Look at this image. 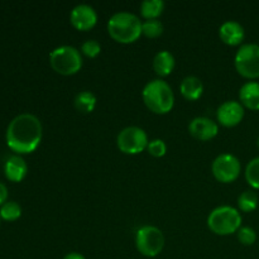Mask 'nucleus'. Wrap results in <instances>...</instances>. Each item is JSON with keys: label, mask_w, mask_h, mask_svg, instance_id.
I'll use <instances>...</instances> for the list:
<instances>
[{"label": "nucleus", "mask_w": 259, "mask_h": 259, "mask_svg": "<svg viewBox=\"0 0 259 259\" xmlns=\"http://www.w3.org/2000/svg\"><path fill=\"white\" fill-rule=\"evenodd\" d=\"M189 132L196 139L209 141L217 136L218 132H219V125L217 124V121L207 118V116H197L190 121Z\"/></svg>", "instance_id": "nucleus-12"}, {"label": "nucleus", "mask_w": 259, "mask_h": 259, "mask_svg": "<svg viewBox=\"0 0 259 259\" xmlns=\"http://www.w3.org/2000/svg\"><path fill=\"white\" fill-rule=\"evenodd\" d=\"M7 199H8V189L3 182H0V206L7 202Z\"/></svg>", "instance_id": "nucleus-27"}, {"label": "nucleus", "mask_w": 259, "mask_h": 259, "mask_svg": "<svg viewBox=\"0 0 259 259\" xmlns=\"http://www.w3.org/2000/svg\"><path fill=\"white\" fill-rule=\"evenodd\" d=\"M149 153L154 157H163L167 152V146L164 143V141L162 139H153L148 143V147H147Z\"/></svg>", "instance_id": "nucleus-26"}, {"label": "nucleus", "mask_w": 259, "mask_h": 259, "mask_svg": "<svg viewBox=\"0 0 259 259\" xmlns=\"http://www.w3.org/2000/svg\"><path fill=\"white\" fill-rule=\"evenodd\" d=\"M163 0H144L141 4V14L146 19H157L163 13Z\"/></svg>", "instance_id": "nucleus-19"}, {"label": "nucleus", "mask_w": 259, "mask_h": 259, "mask_svg": "<svg viewBox=\"0 0 259 259\" xmlns=\"http://www.w3.org/2000/svg\"><path fill=\"white\" fill-rule=\"evenodd\" d=\"M175 57L168 51H159L153 58V68L157 75L167 76L174 71Z\"/></svg>", "instance_id": "nucleus-17"}, {"label": "nucleus", "mask_w": 259, "mask_h": 259, "mask_svg": "<svg viewBox=\"0 0 259 259\" xmlns=\"http://www.w3.org/2000/svg\"><path fill=\"white\" fill-rule=\"evenodd\" d=\"M42 123L35 115L23 113L12 119L7 128V144L19 154L35 151L42 141Z\"/></svg>", "instance_id": "nucleus-1"}, {"label": "nucleus", "mask_w": 259, "mask_h": 259, "mask_svg": "<svg viewBox=\"0 0 259 259\" xmlns=\"http://www.w3.org/2000/svg\"><path fill=\"white\" fill-rule=\"evenodd\" d=\"M238 240L244 245H252L254 244L257 240V233L253 228L250 227H240L239 230L237 232Z\"/></svg>", "instance_id": "nucleus-24"}, {"label": "nucleus", "mask_w": 259, "mask_h": 259, "mask_svg": "<svg viewBox=\"0 0 259 259\" xmlns=\"http://www.w3.org/2000/svg\"><path fill=\"white\" fill-rule=\"evenodd\" d=\"M239 99L243 106H247L250 110H259V82H245L239 90Z\"/></svg>", "instance_id": "nucleus-15"}, {"label": "nucleus", "mask_w": 259, "mask_h": 259, "mask_svg": "<svg viewBox=\"0 0 259 259\" xmlns=\"http://www.w3.org/2000/svg\"><path fill=\"white\" fill-rule=\"evenodd\" d=\"M180 90L187 100H197L204 93V85L202 81L197 76H186L180 85Z\"/></svg>", "instance_id": "nucleus-16"}, {"label": "nucleus", "mask_w": 259, "mask_h": 259, "mask_svg": "<svg viewBox=\"0 0 259 259\" xmlns=\"http://www.w3.org/2000/svg\"><path fill=\"white\" fill-rule=\"evenodd\" d=\"M81 52L85 56H88V57L94 58L101 52V46L98 40L88 39L82 43V46H81Z\"/></svg>", "instance_id": "nucleus-25"}, {"label": "nucleus", "mask_w": 259, "mask_h": 259, "mask_svg": "<svg viewBox=\"0 0 259 259\" xmlns=\"http://www.w3.org/2000/svg\"><path fill=\"white\" fill-rule=\"evenodd\" d=\"M0 222H2V217H0Z\"/></svg>", "instance_id": "nucleus-30"}, {"label": "nucleus", "mask_w": 259, "mask_h": 259, "mask_svg": "<svg viewBox=\"0 0 259 259\" xmlns=\"http://www.w3.org/2000/svg\"><path fill=\"white\" fill-rule=\"evenodd\" d=\"M51 67L61 75H73L82 67V56L73 46L63 45L50 53Z\"/></svg>", "instance_id": "nucleus-5"}, {"label": "nucleus", "mask_w": 259, "mask_h": 259, "mask_svg": "<svg viewBox=\"0 0 259 259\" xmlns=\"http://www.w3.org/2000/svg\"><path fill=\"white\" fill-rule=\"evenodd\" d=\"M142 98L149 110L156 114H166L174 108L175 95L172 88L161 78L148 81L142 91Z\"/></svg>", "instance_id": "nucleus-2"}, {"label": "nucleus", "mask_w": 259, "mask_h": 259, "mask_svg": "<svg viewBox=\"0 0 259 259\" xmlns=\"http://www.w3.org/2000/svg\"><path fill=\"white\" fill-rule=\"evenodd\" d=\"M75 108L81 113H91L96 106V96L91 91H81L75 96Z\"/></svg>", "instance_id": "nucleus-18"}, {"label": "nucleus", "mask_w": 259, "mask_h": 259, "mask_svg": "<svg viewBox=\"0 0 259 259\" xmlns=\"http://www.w3.org/2000/svg\"><path fill=\"white\" fill-rule=\"evenodd\" d=\"M218 121L224 126H234L244 118V106L240 101L227 100L218 108Z\"/></svg>", "instance_id": "nucleus-10"}, {"label": "nucleus", "mask_w": 259, "mask_h": 259, "mask_svg": "<svg viewBox=\"0 0 259 259\" xmlns=\"http://www.w3.org/2000/svg\"><path fill=\"white\" fill-rule=\"evenodd\" d=\"M257 146H258V148H259V137H258V139H257Z\"/></svg>", "instance_id": "nucleus-29"}, {"label": "nucleus", "mask_w": 259, "mask_h": 259, "mask_svg": "<svg viewBox=\"0 0 259 259\" xmlns=\"http://www.w3.org/2000/svg\"><path fill=\"white\" fill-rule=\"evenodd\" d=\"M245 179L253 189L259 190V157L248 162L245 167Z\"/></svg>", "instance_id": "nucleus-22"}, {"label": "nucleus", "mask_w": 259, "mask_h": 259, "mask_svg": "<svg viewBox=\"0 0 259 259\" xmlns=\"http://www.w3.org/2000/svg\"><path fill=\"white\" fill-rule=\"evenodd\" d=\"M219 35L223 42L229 46H238L244 39V28L237 20H225L219 28Z\"/></svg>", "instance_id": "nucleus-13"}, {"label": "nucleus", "mask_w": 259, "mask_h": 259, "mask_svg": "<svg viewBox=\"0 0 259 259\" xmlns=\"http://www.w3.org/2000/svg\"><path fill=\"white\" fill-rule=\"evenodd\" d=\"M136 247L146 257H156L164 247L163 233L153 225L139 228L136 234Z\"/></svg>", "instance_id": "nucleus-6"}, {"label": "nucleus", "mask_w": 259, "mask_h": 259, "mask_svg": "<svg viewBox=\"0 0 259 259\" xmlns=\"http://www.w3.org/2000/svg\"><path fill=\"white\" fill-rule=\"evenodd\" d=\"M70 20L78 30H89L98 22V13L91 5L78 4L71 10Z\"/></svg>", "instance_id": "nucleus-11"}, {"label": "nucleus", "mask_w": 259, "mask_h": 259, "mask_svg": "<svg viewBox=\"0 0 259 259\" xmlns=\"http://www.w3.org/2000/svg\"><path fill=\"white\" fill-rule=\"evenodd\" d=\"M148 136L142 128L136 125L121 129L116 137V144L121 152L126 154H137L148 147Z\"/></svg>", "instance_id": "nucleus-8"}, {"label": "nucleus", "mask_w": 259, "mask_h": 259, "mask_svg": "<svg viewBox=\"0 0 259 259\" xmlns=\"http://www.w3.org/2000/svg\"><path fill=\"white\" fill-rule=\"evenodd\" d=\"M235 68L247 78L259 77V45L245 43L239 47L234 58Z\"/></svg>", "instance_id": "nucleus-7"}, {"label": "nucleus", "mask_w": 259, "mask_h": 259, "mask_svg": "<svg viewBox=\"0 0 259 259\" xmlns=\"http://www.w3.org/2000/svg\"><path fill=\"white\" fill-rule=\"evenodd\" d=\"M163 33V24L158 19H146L142 23V34L148 38H157Z\"/></svg>", "instance_id": "nucleus-23"}, {"label": "nucleus", "mask_w": 259, "mask_h": 259, "mask_svg": "<svg viewBox=\"0 0 259 259\" xmlns=\"http://www.w3.org/2000/svg\"><path fill=\"white\" fill-rule=\"evenodd\" d=\"M63 259H86L83 257L81 253H77V252H71V253H67V254L63 257Z\"/></svg>", "instance_id": "nucleus-28"}, {"label": "nucleus", "mask_w": 259, "mask_h": 259, "mask_svg": "<svg viewBox=\"0 0 259 259\" xmlns=\"http://www.w3.org/2000/svg\"><path fill=\"white\" fill-rule=\"evenodd\" d=\"M238 206L244 212L253 211L258 206V195L252 190L242 192L238 197Z\"/></svg>", "instance_id": "nucleus-20"}, {"label": "nucleus", "mask_w": 259, "mask_h": 259, "mask_svg": "<svg viewBox=\"0 0 259 259\" xmlns=\"http://www.w3.org/2000/svg\"><path fill=\"white\" fill-rule=\"evenodd\" d=\"M108 32L116 42L132 43L142 34V22L131 12L115 13L108 20Z\"/></svg>", "instance_id": "nucleus-3"}, {"label": "nucleus", "mask_w": 259, "mask_h": 259, "mask_svg": "<svg viewBox=\"0 0 259 259\" xmlns=\"http://www.w3.org/2000/svg\"><path fill=\"white\" fill-rule=\"evenodd\" d=\"M28 166L24 159L18 154L10 156L5 161L4 164V174L8 180L13 182H20L25 176H27Z\"/></svg>", "instance_id": "nucleus-14"}, {"label": "nucleus", "mask_w": 259, "mask_h": 259, "mask_svg": "<svg viewBox=\"0 0 259 259\" xmlns=\"http://www.w3.org/2000/svg\"><path fill=\"white\" fill-rule=\"evenodd\" d=\"M240 169V161L232 153L219 154L211 164V171L215 179L224 184L235 181L239 177Z\"/></svg>", "instance_id": "nucleus-9"}, {"label": "nucleus", "mask_w": 259, "mask_h": 259, "mask_svg": "<svg viewBox=\"0 0 259 259\" xmlns=\"http://www.w3.org/2000/svg\"><path fill=\"white\" fill-rule=\"evenodd\" d=\"M22 215V207L17 201H7L0 207V217L7 222H14Z\"/></svg>", "instance_id": "nucleus-21"}, {"label": "nucleus", "mask_w": 259, "mask_h": 259, "mask_svg": "<svg viewBox=\"0 0 259 259\" xmlns=\"http://www.w3.org/2000/svg\"><path fill=\"white\" fill-rule=\"evenodd\" d=\"M207 227L218 235H229L238 232L242 227V215L235 207L222 205L209 214Z\"/></svg>", "instance_id": "nucleus-4"}]
</instances>
